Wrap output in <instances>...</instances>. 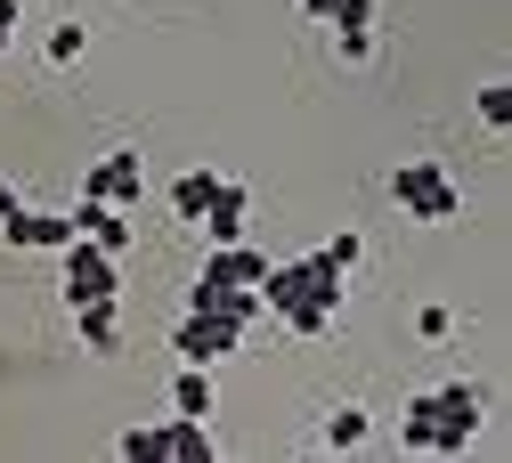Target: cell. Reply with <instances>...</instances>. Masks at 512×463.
Segmentation results:
<instances>
[{"label": "cell", "mask_w": 512, "mask_h": 463, "mask_svg": "<svg viewBox=\"0 0 512 463\" xmlns=\"http://www.w3.org/2000/svg\"><path fill=\"white\" fill-rule=\"evenodd\" d=\"M252 293H261L269 317H285V334H293V342H317V334H334L350 277L334 269L326 252H301V260H269V277L252 285Z\"/></svg>", "instance_id": "1"}, {"label": "cell", "mask_w": 512, "mask_h": 463, "mask_svg": "<svg viewBox=\"0 0 512 463\" xmlns=\"http://www.w3.org/2000/svg\"><path fill=\"white\" fill-rule=\"evenodd\" d=\"M488 423V390L480 382H439V390H415L407 415H399V447L407 455H464Z\"/></svg>", "instance_id": "2"}, {"label": "cell", "mask_w": 512, "mask_h": 463, "mask_svg": "<svg viewBox=\"0 0 512 463\" xmlns=\"http://www.w3.org/2000/svg\"><path fill=\"white\" fill-rule=\"evenodd\" d=\"M382 187H391V204H399L407 220H423V228L464 220V195H456V179H447V163H439V155H407Z\"/></svg>", "instance_id": "3"}, {"label": "cell", "mask_w": 512, "mask_h": 463, "mask_svg": "<svg viewBox=\"0 0 512 463\" xmlns=\"http://www.w3.org/2000/svg\"><path fill=\"white\" fill-rule=\"evenodd\" d=\"M57 260H66V309H82V301H122V260L106 252V244H90V236H66L57 244Z\"/></svg>", "instance_id": "4"}, {"label": "cell", "mask_w": 512, "mask_h": 463, "mask_svg": "<svg viewBox=\"0 0 512 463\" xmlns=\"http://www.w3.org/2000/svg\"><path fill=\"white\" fill-rule=\"evenodd\" d=\"M244 334H252V325H236V317H220V309H179L171 350H179V366H220V358L244 350Z\"/></svg>", "instance_id": "5"}, {"label": "cell", "mask_w": 512, "mask_h": 463, "mask_svg": "<svg viewBox=\"0 0 512 463\" xmlns=\"http://www.w3.org/2000/svg\"><path fill=\"white\" fill-rule=\"evenodd\" d=\"M82 195H98V204H122V212H131L139 195H147V163H139L131 147H114V155H98V163L82 171Z\"/></svg>", "instance_id": "6"}, {"label": "cell", "mask_w": 512, "mask_h": 463, "mask_svg": "<svg viewBox=\"0 0 512 463\" xmlns=\"http://www.w3.org/2000/svg\"><path fill=\"white\" fill-rule=\"evenodd\" d=\"M0 236H9L17 252H57L74 236V212H33V204H9L0 212Z\"/></svg>", "instance_id": "7"}, {"label": "cell", "mask_w": 512, "mask_h": 463, "mask_svg": "<svg viewBox=\"0 0 512 463\" xmlns=\"http://www.w3.org/2000/svg\"><path fill=\"white\" fill-rule=\"evenodd\" d=\"M196 277L220 285V293H228V285H261V277H269V252H261V244H212V260H204Z\"/></svg>", "instance_id": "8"}, {"label": "cell", "mask_w": 512, "mask_h": 463, "mask_svg": "<svg viewBox=\"0 0 512 463\" xmlns=\"http://www.w3.org/2000/svg\"><path fill=\"white\" fill-rule=\"evenodd\" d=\"M74 236H90V244H106V252L122 260V252H131V212H122V204H98V195H82V204H74Z\"/></svg>", "instance_id": "9"}, {"label": "cell", "mask_w": 512, "mask_h": 463, "mask_svg": "<svg viewBox=\"0 0 512 463\" xmlns=\"http://www.w3.org/2000/svg\"><path fill=\"white\" fill-rule=\"evenodd\" d=\"M155 439H163V463H212L220 455L204 415H171V423H155Z\"/></svg>", "instance_id": "10"}, {"label": "cell", "mask_w": 512, "mask_h": 463, "mask_svg": "<svg viewBox=\"0 0 512 463\" xmlns=\"http://www.w3.org/2000/svg\"><path fill=\"white\" fill-rule=\"evenodd\" d=\"M244 212H252V195H244L236 179H220V187H212V204H204V220H196V228H204L212 244H244V228H252Z\"/></svg>", "instance_id": "11"}, {"label": "cell", "mask_w": 512, "mask_h": 463, "mask_svg": "<svg viewBox=\"0 0 512 463\" xmlns=\"http://www.w3.org/2000/svg\"><path fill=\"white\" fill-rule=\"evenodd\" d=\"M74 334H82L90 358H114L122 350V301H82L74 309Z\"/></svg>", "instance_id": "12"}, {"label": "cell", "mask_w": 512, "mask_h": 463, "mask_svg": "<svg viewBox=\"0 0 512 463\" xmlns=\"http://www.w3.org/2000/svg\"><path fill=\"white\" fill-rule=\"evenodd\" d=\"M212 187H220V171H212V163H196V171H179V179H171V212H179V220H204V204H212Z\"/></svg>", "instance_id": "13"}, {"label": "cell", "mask_w": 512, "mask_h": 463, "mask_svg": "<svg viewBox=\"0 0 512 463\" xmlns=\"http://www.w3.org/2000/svg\"><path fill=\"white\" fill-rule=\"evenodd\" d=\"M171 415H204L212 423V366H179L171 374Z\"/></svg>", "instance_id": "14"}, {"label": "cell", "mask_w": 512, "mask_h": 463, "mask_svg": "<svg viewBox=\"0 0 512 463\" xmlns=\"http://www.w3.org/2000/svg\"><path fill=\"white\" fill-rule=\"evenodd\" d=\"M366 439H374V415H366V407H334V415H326V447H334V455H358Z\"/></svg>", "instance_id": "15"}, {"label": "cell", "mask_w": 512, "mask_h": 463, "mask_svg": "<svg viewBox=\"0 0 512 463\" xmlns=\"http://www.w3.org/2000/svg\"><path fill=\"white\" fill-rule=\"evenodd\" d=\"M82 49H90V25H49V41H41L49 65H82Z\"/></svg>", "instance_id": "16"}, {"label": "cell", "mask_w": 512, "mask_h": 463, "mask_svg": "<svg viewBox=\"0 0 512 463\" xmlns=\"http://www.w3.org/2000/svg\"><path fill=\"white\" fill-rule=\"evenodd\" d=\"M480 122H488V130H512V82H504V74L480 82Z\"/></svg>", "instance_id": "17"}, {"label": "cell", "mask_w": 512, "mask_h": 463, "mask_svg": "<svg viewBox=\"0 0 512 463\" xmlns=\"http://www.w3.org/2000/svg\"><path fill=\"white\" fill-rule=\"evenodd\" d=\"M415 334H423V342H447V334H456V309H447V301H423V309H415Z\"/></svg>", "instance_id": "18"}, {"label": "cell", "mask_w": 512, "mask_h": 463, "mask_svg": "<svg viewBox=\"0 0 512 463\" xmlns=\"http://www.w3.org/2000/svg\"><path fill=\"white\" fill-rule=\"evenodd\" d=\"M326 260H334V269L350 277V269H358V260H366V236H358V228H342V236L326 244Z\"/></svg>", "instance_id": "19"}, {"label": "cell", "mask_w": 512, "mask_h": 463, "mask_svg": "<svg viewBox=\"0 0 512 463\" xmlns=\"http://www.w3.org/2000/svg\"><path fill=\"white\" fill-rule=\"evenodd\" d=\"M122 455H131V463H163V439H155V423H139V431H122Z\"/></svg>", "instance_id": "20"}, {"label": "cell", "mask_w": 512, "mask_h": 463, "mask_svg": "<svg viewBox=\"0 0 512 463\" xmlns=\"http://www.w3.org/2000/svg\"><path fill=\"white\" fill-rule=\"evenodd\" d=\"M334 57H342V65H366V57H374V33H334Z\"/></svg>", "instance_id": "21"}, {"label": "cell", "mask_w": 512, "mask_h": 463, "mask_svg": "<svg viewBox=\"0 0 512 463\" xmlns=\"http://www.w3.org/2000/svg\"><path fill=\"white\" fill-rule=\"evenodd\" d=\"M17 25H25V9H17V0H0V49L17 41Z\"/></svg>", "instance_id": "22"}, {"label": "cell", "mask_w": 512, "mask_h": 463, "mask_svg": "<svg viewBox=\"0 0 512 463\" xmlns=\"http://www.w3.org/2000/svg\"><path fill=\"white\" fill-rule=\"evenodd\" d=\"M301 17H309V25H326V17H334V0H301Z\"/></svg>", "instance_id": "23"}]
</instances>
